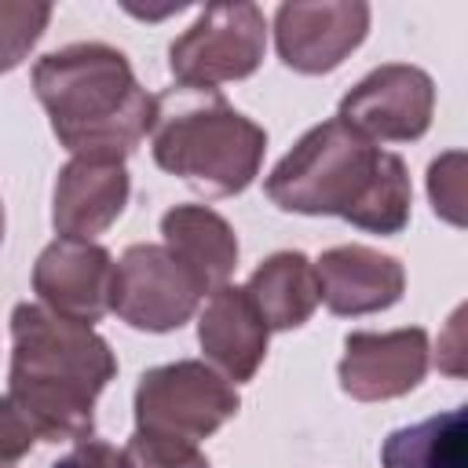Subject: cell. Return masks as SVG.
Returning <instances> with one entry per match:
<instances>
[{
	"label": "cell",
	"mask_w": 468,
	"mask_h": 468,
	"mask_svg": "<svg viewBox=\"0 0 468 468\" xmlns=\"http://www.w3.org/2000/svg\"><path fill=\"white\" fill-rule=\"evenodd\" d=\"M113 256L80 238H55L33 263V292L62 318L95 325L110 311Z\"/></svg>",
	"instance_id": "obj_11"
},
{
	"label": "cell",
	"mask_w": 468,
	"mask_h": 468,
	"mask_svg": "<svg viewBox=\"0 0 468 468\" xmlns=\"http://www.w3.org/2000/svg\"><path fill=\"white\" fill-rule=\"evenodd\" d=\"M435 113V84L420 66L384 62L366 73L344 99L336 117L369 143H413Z\"/></svg>",
	"instance_id": "obj_8"
},
{
	"label": "cell",
	"mask_w": 468,
	"mask_h": 468,
	"mask_svg": "<svg viewBox=\"0 0 468 468\" xmlns=\"http://www.w3.org/2000/svg\"><path fill=\"white\" fill-rule=\"evenodd\" d=\"M238 410L241 399L234 384H227L212 366L197 358L154 366L135 384V431L201 442Z\"/></svg>",
	"instance_id": "obj_6"
},
{
	"label": "cell",
	"mask_w": 468,
	"mask_h": 468,
	"mask_svg": "<svg viewBox=\"0 0 468 468\" xmlns=\"http://www.w3.org/2000/svg\"><path fill=\"white\" fill-rule=\"evenodd\" d=\"M51 468H128L121 450H113L110 442L99 439H80L66 457H58Z\"/></svg>",
	"instance_id": "obj_22"
},
{
	"label": "cell",
	"mask_w": 468,
	"mask_h": 468,
	"mask_svg": "<svg viewBox=\"0 0 468 468\" xmlns=\"http://www.w3.org/2000/svg\"><path fill=\"white\" fill-rule=\"evenodd\" d=\"M263 190L282 212L340 216L369 234H402L413 205L406 161L380 150L340 117L303 132L271 168Z\"/></svg>",
	"instance_id": "obj_1"
},
{
	"label": "cell",
	"mask_w": 468,
	"mask_h": 468,
	"mask_svg": "<svg viewBox=\"0 0 468 468\" xmlns=\"http://www.w3.org/2000/svg\"><path fill=\"white\" fill-rule=\"evenodd\" d=\"M318 303L340 318H362L402 300L406 271L395 256L369 245H336L325 249L314 263Z\"/></svg>",
	"instance_id": "obj_13"
},
{
	"label": "cell",
	"mask_w": 468,
	"mask_h": 468,
	"mask_svg": "<svg viewBox=\"0 0 468 468\" xmlns=\"http://www.w3.org/2000/svg\"><path fill=\"white\" fill-rule=\"evenodd\" d=\"M428 197L435 216L453 227H464V154L450 150L428 168Z\"/></svg>",
	"instance_id": "obj_20"
},
{
	"label": "cell",
	"mask_w": 468,
	"mask_h": 468,
	"mask_svg": "<svg viewBox=\"0 0 468 468\" xmlns=\"http://www.w3.org/2000/svg\"><path fill=\"white\" fill-rule=\"evenodd\" d=\"M428 333L420 325L391 333H351L336 366L344 395L358 402H388L413 391L428 373Z\"/></svg>",
	"instance_id": "obj_10"
},
{
	"label": "cell",
	"mask_w": 468,
	"mask_h": 468,
	"mask_svg": "<svg viewBox=\"0 0 468 468\" xmlns=\"http://www.w3.org/2000/svg\"><path fill=\"white\" fill-rule=\"evenodd\" d=\"M113 373L117 358L91 325L62 318L44 303L11 311L7 402L33 428L37 442L91 439V410Z\"/></svg>",
	"instance_id": "obj_2"
},
{
	"label": "cell",
	"mask_w": 468,
	"mask_h": 468,
	"mask_svg": "<svg viewBox=\"0 0 468 468\" xmlns=\"http://www.w3.org/2000/svg\"><path fill=\"white\" fill-rule=\"evenodd\" d=\"M132 194V179L124 161L117 157H73L58 179L51 197V223L58 238L91 241L106 227L117 223Z\"/></svg>",
	"instance_id": "obj_12"
},
{
	"label": "cell",
	"mask_w": 468,
	"mask_h": 468,
	"mask_svg": "<svg viewBox=\"0 0 468 468\" xmlns=\"http://www.w3.org/2000/svg\"><path fill=\"white\" fill-rule=\"evenodd\" d=\"M0 241H4V201H0Z\"/></svg>",
	"instance_id": "obj_24"
},
{
	"label": "cell",
	"mask_w": 468,
	"mask_h": 468,
	"mask_svg": "<svg viewBox=\"0 0 468 468\" xmlns=\"http://www.w3.org/2000/svg\"><path fill=\"white\" fill-rule=\"evenodd\" d=\"M33 442H37L33 428L7 402V395H0V468H18L22 457L33 450Z\"/></svg>",
	"instance_id": "obj_21"
},
{
	"label": "cell",
	"mask_w": 468,
	"mask_h": 468,
	"mask_svg": "<svg viewBox=\"0 0 468 468\" xmlns=\"http://www.w3.org/2000/svg\"><path fill=\"white\" fill-rule=\"evenodd\" d=\"M384 468H468V417L464 406L399 428L380 446Z\"/></svg>",
	"instance_id": "obj_17"
},
{
	"label": "cell",
	"mask_w": 468,
	"mask_h": 468,
	"mask_svg": "<svg viewBox=\"0 0 468 468\" xmlns=\"http://www.w3.org/2000/svg\"><path fill=\"white\" fill-rule=\"evenodd\" d=\"M33 91L73 157L124 161L157 124V95L135 80L124 51L99 40L37 58Z\"/></svg>",
	"instance_id": "obj_3"
},
{
	"label": "cell",
	"mask_w": 468,
	"mask_h": 468,
	"mask_svg": "<svg viewBox=\"0 0 468 468\" xmlns=\"http://www.w3.org/2000/svg\"><path fill=\"white\" fill-rule=\"evenodd\" d=\"M201 285L165 245H128L113 263L110 311L143 333H168L194 318Z\"/></svg>",
	"instance_id": "obj_7"
},
{
	"label": "cell",
	"mask_w": 468,
	"mask_h": 468,
	"mask_svg": "<svg viewBox=\"0 0 468 468\" xmlns=\"http://www.w3.org/2000/svg\"><path fill=\"white\" fill-rule=\"evenodd\" d=\"M267 325L249 303L241 285H219L208 292L205 311L197 318V344L208 366L227 384H245L256 377L267 355Z\"/></svg>",
	"instance_id": "obj_14"
},
{
	"label": "cell",
	"mask_w": 468,
	"mask_h": 468,
	"mask_svg": "<svg viewBox=\"0 0 468 468\" xmlns=\"http://www.w3.org/2000/svg\"><path fill=\"white\" fill-rule=\"evenodd\" d=\"M439 369L450 377H464V307L453 311L446 333L439 336Z\"/></svg>",
	"instance_id": "obj_23"
},
{
	"label": "cell",
	"mask_w": 468,
	"mask_h": 468,
	"mask_svg": "<svg viewBox=\"0 0 468 468\" xmlns=\"http://www.w3.org/2000/svg\"><path fill=\"white\" fill-rule=\"evenodd\" d=\"M48 22H51V4L0 0V73L22 66L33 44L44 37Z\"/></svg>",
	"instance_id": "obj_18"
},
{
	"label": "cell",
	"mask_w": 468,
	"mask_h": 468,
	"mask_svg": "<svg viewBox=\"0 0 468 468\" xmlns=\"http://www.w3.org/2000/svg\"><path fill=\"white\" fill-rule=\"evenodd\" d=\"M197 102H157L154 161L208 197L241 194L256 176L267 150V132L234 110L219 91H201Z\"/></svg>",
	"instance_id": "obj_4"
},
{
	"label": "cell",
	"mask_w": 468,
	"mask_h": 468,
	"mask_svg": "<svg viewBox=\"0 0 468 468\" xmlns=\"http://www.w3.org/2000/svg\"><path fill=\"white\" fill-rule=\"evenodd\" d=\"M369 33V4L362 0H322V4H282L274 11L278 58L296 73L336 69Z\"/></svg>",
	"instance_id": "obj_9"
},
{
	"label": "cell",
	"mask_w": 468,
	"mask_h": 468,
	"mask_svg": "<svg viewBox=\"0 0 468 468\" xmlns=\"http://www.w3.org/2000/svg\"><path fill=\"white\" fill-rule=\"evenodd\" d=\"M121 457L128 468H208V457L197 450V442H183L154 431H132Z\"/></svg>",
	"instance_id": "obj_19"
},
{
	"label": "cell",
	"mask_w": 468,
	"mask_h": 468,
	"mask_svg": "<svg viewBox=\"0 0 468 468\" xmlns=\"http://www.w3.org/2000/svg\"><path fill=\"white\" fill-rule=\"evenodd\" d=\"M165 249L194 274L201 292H212L230 282L238 267V234L208 205H172L161 216Z\"/></svg>",
	"instance_id": "obj_15"
},
{
	"label": "cell",
	"mask_w": 468,
	"mask_h": 468,
	"mask_svg": "<svg viewBox=\"0 0 468 468\" xmlns=\"http://www.w3.org/2000/svg\"><path fill=\"white\" fill-rule=\"evenodd\" d=\"M249 303L256 307V314L263 318L267 329L285 333V329H300L314 307H318V278H314V263L303 252H274L267 256L249 282L241 285Z\"/></svg>",
	"instance_id": "obj_16"
},
{
	"label": "cell",
	"mask_w": 468,
	"mask_h": 468,
	"mask_svg": "<svg viewBox=\"0 0 468 468\" xmlns=\"http://www.w3.org/2000/svg\"><path fill=\"white\" fill-rule=\"evenodd\" d=\"M267 51V22L256 4L205 7L168 48V69L186 91H219L260 69Z\"/></svg>",
	"instance_id": "obj_5"
}]
</instances>
